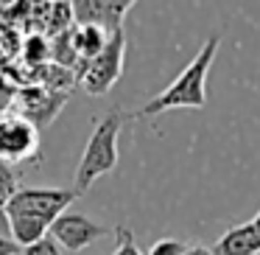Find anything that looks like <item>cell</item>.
Instances as JSON below:
<instances>
[{
	"label": "cell",
	"mask_w": 260,
	"mask_h": 255,
	"mask_svg": "<svg viewBox=\"0 0 260 255\" xmlns=\"http://www.w3.org/2000/svg\"><path fill=\"white\" fill-rule=\"evenodd\" d=\"M213 255H260V233L254 221H243L238 227H230L215 241Z\"/></svg>",
	"instance_id": "9"
},
{
	"label": "cell",
	"mask_w": 260,
	"mask_h": 255,
	"mask_svg": "<svg viewBox=\"0 0 260 255\" xmlns=\"http://www.w3.org/2000/svg\"><path fill=\"white\" fill-rule=\"evenodd\" d=\"M25 62L34 65V68H40V65H45V59L51 56V42L45 40L42 34H31L28 40H25Z\"/></svg>",
	"instance_id": "12"
},
{
	"label": "cell",
	"mask_w": 260,
	"mask_h": 255,
	"mask_svg": "<svg viewBox=\"0 0 260 255\" xmlns=\"http://www.w3.org/2000/svg\"><path fill=\"white\" fill-rule=\"evenodd\" d=\"M123 62H126V34H123V29H120L109 37L107 48H104L95 59H90V62L84 65V70H81V76H79L81 87L95 98L107 96V93L118 84L120 73H123Z\"/></svg>",
	"instance_id": "4"
},
{
	"label": "cell",
	"mask_w": 260,
	"mask_h": 255,
	"mask_svg": "<svg viewBox=\"0 0 260 255\" xmlns=\"http://www.w3.org/2000/svg\"><path fill=\"white\" fill-rule=\"evenodd\" d=\"M40 157V129L23 115H0V163L17 165Z\"/></svg>",
	"instance_id": "5"
},
{
	"label": "cell",
	"mask_w": 260,
	"mask_h": 255,
	"mask_svg": "<svg viewBox=\"0 0 260 255\" xmlns=\"http://www.w3.org/2000/svg\"><path fill=\"white\" fill-rule=\"evenodd\" d=\"M252 221H254V227H257V233H260V210H257V216H254Z\"/></svg>",
	"instance_id": "18"
},
{
	"label": "cell",
	"mask_w": 260,
	"mask_h": 255,
	"mask_svg": "<svg viewBox=\"0 0 260 255\" xmlns=\"http://www.w3.org/2000/svg\"><path fill=\"white\" fill-rule=\"evenodd\" d=\"M68 104V93H53L45 90L42 84L28 87V90L20 93V115L28 118L37 129H45V126L53 124L62 107Z\"/></svg>",
	"instance_id": "8"
},
{
	"label": "cell",
	"mask_w": 260,
	"mask_h": 255,
	"mask_svg": "<svg viewBox=\"0 0 260 255\" xmlns=\"http://www.w3.org/2000/svg\"><path fill=\"white\" fill-rule=\"evenodd\" d=\"M109 37L104 29H98V25H76L73 29V45H76V53H79L81 62H90V59H95L98 53L107 48ZM84 70V68H81Z\"/></svg>",
	"instance_id": "10"
},
{
	"label": "cell",
	"mask_w": 260,
	"mask_h": 255,
	"mask_svg": "<svg viewBox=\"0 0 260 255\" xmlns=\"http://www.w3.org/2000/svg\"><path fill=\"white\" fill-rule=\"evenodd\" d=\"M107 233H112V230L98 224V221H92V219H87L84 213H62L51 227V236L68 252H81L90 244H95L98 238H104Z\"/></svg>",
	"instance_id": "6"
},
{
	"label": "cell",
	"mask_w": 260,
	"mask_h": 255,
	"mask_svg": "<svg viewBox=\"0 0 260 255\" xmlns=\"http://www.w3.org/2000/svg\"><path fill=\"white\" fill-rule=\"evenodd\" d=\"M129 118L132 115H126L120 107H115L95 124V129H92L90 140L84 146V154L76 165L73 191L79 196L90 191L95 185V180H101L104 174L118 168V140H120V129Z\"/></svg>",
	"instance_id": "3"
},
{
	"label": "cell",
	"mask_w": 260,
	"mask_h": 255,
	"mask_svg": "<svg viewBox=\"0 0 260 255\" xmlns=\"http://www.w3.org/2000/svg\"><path fill=\"white\" fill-rule=\"evenodd\" d=\"M218 45H221L218 34L207 37V42L199 48V53L190 59V65H187L162 93H157L140 112L132 115V118H154V115H159V112L179 109V107L202 109L204 104H207V87L204 84H207V73H210V68H213V59H215Z\"/></svg>",
	"instance_id": "2"
},
{
	"label": "cell",
	"mask_w": 260,
	"mask_h": 255,
	"mask_svg": "<svg viewBox=\"0 0 260 255\" xmlns=\"http://www.w3.org/2000/svg\"><path fill=\"white\" fill-rule=\"evenodd\" d=\"M0 255H23V247H17L12 238H0Z\"/></svg>",
	"instance_id": "16"
},
{
	"label": "cell",
	"mask_w": 260,
	"mask_h": 255,
	"mask_svg": "<svg viewBox=\"0 0 260 255\" xmlns=\"http://www.w3.org/2000/svg\"><path fill=\"white\" fill-rule=\"evenodd\" d=\"M132 6V0H79L73 3V17L79 25H98L107 34H115L123 29V17Z\"/></svg>",
	"instance_id": "7"
},
{
	"label": "cell",
	"mask_w": 260,
	"mask_h": 255,
	"mask_svg": "<svg viewBox=\"0 0 260 255\" xmlns=\"http://www.w3.org/2000/svg\"><path fill=\"white\" fill-rule=\"evenodd\" d=\"M23 255H64V252H62V247L56 244V238L48 233L45 238H40V241L23 247Z\"/></svg>",
	"instance_id": "14"
},
{
	"label": "cell",
	"mask_w": 260,
	"mask_h": 255,
	"mask_svg": "<svg viewBox=\"0 0 260 255\" xmlns=\"http://www.w3.org/2000/svg\"><path fill=\"white\" fill-rule=\"evenodd\" d=\"M187 247L182 241H176V238H159L157 244H151V249H148L146 255H185Z\"/></svg>",
	"instance_id": "15"
},
{
	"label": "cell",
	"mask_w": 260,
	"mask_h": 255,
	"mask_svg": "<svg viewBox=\"0 0 260 255\" xmlns=\"http://www.w3.org/2000/svg\"><path fill=\"white\" fill-rule=\"evenodd\" d=\"M185 255H213V249H207V247H187Z\"/></svg>",
	"instance_id": "17"
},
{
	"label": "cell",
	"mask_w": 260,
	"mask_h": 255,
	"mask_svg": "<svg viewBox=\"0 0 260 255\" xmlns=\"http://www.w3.org/2000/svg\"><path fill=\"white\" fill-rule=\"evenodd\" d=\"M79 199L73 188H20L6 205L12 241L17 247L40 241L51 233L53 221Z\"/></svg>",
	"instance_id": "1"
},
{
	"label": "cell",
	"mask_w": 260,
	"mask_h": 255,
	"mask_svg": "<svg viewBox=\"0 0 260 255\" xmlns=\"http://www.w3.org/2000/svg\"><path fill=\"white\" fill-rule=\"evenodd\" d=\"M112 233H115V238H118V244H115L112 255H143V252H140V247H137V241H135V236H132V230H129V227L118 224Z\"/></svg>",
	"instance_id": "13"
},
{
	"label": "cell",
	"mask_w": 260,
	"mask_h": 255,
	"mask_svg": "<svg viewBox=\"0 0 260 255\" xmlns=\"http://www.w3.org/2000/svg\"><path fill=\"white\" fill-rule=\"evenodd\" d=\"M17 191H20V185H17V174H14V168L6 165V163H0V238H12L6 205L12 202V196Z\"/></svg>",
	"instance_id": "11"
}]
</instances>
